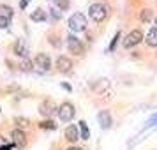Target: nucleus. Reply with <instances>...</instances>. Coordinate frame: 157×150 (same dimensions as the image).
<instances>
[{
  "mask_svg": "<svg viewBox=\"0 0 157 150\" xmlns=\"http://www.w3.org/2000/svg\"><path fill=\"white\" fill-rule=\"evenodd\" d=\"M48 41H50V44L53 46V48H60V46H62V43H60V37L55 36V34H50V36H48Z\"/></svg>",
  "mask_w": 157,
  "mask_h": 150,
  "instance_id": "18",
  "label": "nucleus"
},
{
  "mask_svg": "<svg viewBox=\"0 0 157 150\" xmlns=\"http://www.w3.org/2000/svg\"><path fill=\"white\" fill-rule=\"evenodd\" d=\"M29 2H30V0H21V4H20V7H21V9H25L27 6H29Z\"/></svg>",
  "mask_w": 157,
  "mask_h": 150,
  "instance_id": "26",
  "label": "nucleus"
},
{
  "mask_svg": "<svg viewBox=\"0 0 157 150\" xmlns=\"http://www.w3.org/2000/svg\"><path fill=\"white\" fill-rule=\"evenodd\" d=\"M14 124L18 125V129H21V127H29L30 120L29 118H25V117H14Z\"/></svg>",
  "mask_w": 157,
  "mask_h": 150,
  "instance_id": "16",
  "label": "nucleus"
},
{
  "mask_svg": "<svg viewBox=\"0 0 157 150\" xmlns=\"http://www.w3.org/2000/svg\"><path fill=\"white\" fill-rule=\"evenodd\" d=\"M65 140L67 141H78L79 140V131H78V125H74V124H71V125H67L65 127Z\"/></svg>",
  "mask_w": 157,
  "mask_h": 150,
  "instance_id": "8",
  "label": "nucleus"
},
{
  "mask_svg": "<svg viewBox=\"0 0 157 150\" xmlns=\"http://www.w3.org/2000/svg\"><path fill=\"white\" fill-rule=\"evenodd\" d=\"M72 67V60L67 57H58L57 58V69L60 72H69Z\"/></svg>",
  "mask_w": 157,
  "mask_h": 150,
  "instance_id": "11",
  "label": "nucleus"
},
{
  "mask_svg": "<svg viewBox=\"0 0 157 150\" xmlns=\"http://www.w3.org/2000/svg\"><path fill=\"white\" fill-rule=\"evenodd\" d=\"M74 113H76V110H74V106L71 102H62L57 108V115L62 122H71L74 118Z\"/></svg>",
  "mask_w": 157,
  "mask_h": 150,
  "instance_id": "2",
  "label": "nucleus"
},
{
  "mask_svg": "<svg viewBox=\"0 0 157 150\" xmlns=\"http://www.w3.org/2000/svg\"><path fill=\"white\" fill-rule=\"evenodd\" d=\"M36 65L41 71H50L51 67V58L46 53H37L36 55Z\"/></svg>",
  "mask_w": 157,
  "mask_h": 150,
  "instance_id": "6",
  "label": "nucleus"
},
{
  "mask_svg": "<svg viewBox=\"0 0 157 150\" xmlns=\"http://www.w3.org/2000/svg\"><path fill=\"white\" fill-rule=\"evenodd\" d=\"M55 110H57V106H55L51 101H43V102L39 104V113L44 115V117H51V115L55 113Z\"/></svg>",
  "mask_w": 157,
  "mask_h": 150,
  "instance_id": "9",
  "label": "nucleus"
},
{
  "mask_svg": "<svg viewBox=\"0 0 157 150\" xmlns=\"http://www.w3.org/2000/svg\"><path fill=\"white\" fill-rule=\"evenodd\" d=\"M11 138H13V143H14L18 148H23L27 145V136H25V133H23L21 129H14L11 133Z\"/></svg>",
  "mask_w": 157,
  "mask_h": 150,
  "instance_id": "7",
  "label": "nucleus"
},
{
  "mask_svg": "<svg viewBox=\"0 0 157 150\" xmlns=\"http://www.w3.org/2000/svg\"><path fill=\"white\" fill-rule=\"evenodd\" d=\"M79 129H81V136L79 138H83V140H88L90 138V131H88V127H86V122H79Z\"/></svg>",
  "mask_w": 157,
  "mask_h": 150,
  "instance_id": "17",
  "label": "nucleus"
},
{
  "mask_svg": "<svg viewBox=\"0 0 157 150\" xmlns=\"http://www.w3.org/2000/svg\"><path fill=\"white\" fill-rule=\"evenodd\" d=\"M67 150H83V148H79V147H69Z\"/></svg>",
  "mask_w": 157,
  "mask_h": 150,
  "instance_id": "27",
  "label": "nucleus"
},
{
  "mask_svg": "<svg viewBox=\"0 0 157 150\" xmlns=\"http://www.w3.org/2000/svg\"><path fill=\"white\" fill-rule=\"evenodd\" d=\"M13 16H14L13 7H9V6H6V4H0V18H4V20L11 21V20H13Z\"/></svg>",
  "mask_w": 157,
  "mask_h": 150,
  "instance_id": "14",
  "label": "nucleus"
},
{
  "mask_svg": "<svg viewBox=\"0 0 157 150\" xmlns=\"http://www.w3.org/2000/svg\"><path fill=\"white\" fill-rule=\"evenodd\" d=\"M51 16H53L55 20H58V18H60V13H58L57 9H51Z\"/></svg>",
  "mask_w": 157,
  "mask_h": 150,
  "instance_id": "25",
  "label": "nucleus"
},
{
  "mask_svg": "<svg viewBox=\"0 0 157 150\" xmlns=\"http://www.w3.org/2000/svg\"><path fill=\"white\" fill-rule=\"evenodd\" d=\"M141 39H143L141 30H132V32H129L127 37L124 39V48H132V46L141 43Z\"/></svg>",
  "mask_w": 157,
  "mask_h": 150,
  "instance_id": "5",
  "label": "nucleus"
},
{
  "mask_svg": "<svg viewBox=\"0 0 157 150\" xmlns=\"http://www.w3.org/2000/svg\"><path fill=\"white\" fill-rule=\"evenodd\" d=\"M39 127L41 129H55V124H53L51 120H44V122L39 124Z\"/></svg>",
  "mask_w": 157,
  "mask_h": 150,
  "instance_id": "21",
  "label": "nucleus"
},
{
  "mask_svg": "<svg viewBox=\"0 0 157 150\" xmlns=\"http://www.w3.org/2000/svg\"><path fill=\"white\" fill-rule=\"evenodd\" d=\"M88 14H90V18H92L94 21H104L108 16V7L104 6V4H92L90 7H88Z\"/></svg>",
  "mask_w": 157,
  "mask_h": 150,
  "instance_id": "1",
  "label": "nucleus"
},
{
  "mask_svg": "<svg viewBox=\"0 0 157 150\" xmlns=\"http://www.w3.org/2000/svg\"><path fill=\"white\" fill-rule=\"evenodd\" d=\"M14 55L16 57H21V58L29 57V50H27V44H25L23 39H18L14 43Z\"/></svg>",
  "mask_w": 157,
  "mask_h": 150,
  "instance_id": "10",
  "label": "nucleus"
},
{
  "mask_svg": "<svg viewBox=\"0 0 157 150\" xmlns=\"http://www.w3.org/2000/svg\"><path fill=\"white\" fill-rule=\"evenodd\" d=\"M140 20L145 21V23H148L150 20H152V11H150V9H143L141 13H140Z\"/></svg>",
  "mask_w": 157,
  "mask_h": 150,
  "instance_id": "19",
  "label": "nucleus"
},
{
  "mask_svg": "<svg viewBox=\"0 0 157 150\" xmlns=\"http://www.w3.org/2000/svg\"><path fill=\"white\" fill-rule=\"evenodd\" d=\"M20 67H21V71H32V62L25 58V60L21 62V65H20Z\"/></svg>",
  "mask_w": 157,
  "mask_h": 150,
  "instance_id": "22",
  "label": "nucleus"
},
{
  "mask_svg": "<svg viewBox=\"0 0 157 150\" xmlns=\"http://www.w3.org/2000/svg\"><path fill=\"white\" fill-rule=\"evenodd\" d=\"M118 39H120V32H117L113 37V41H111V44H109V51L115 50V46H117V43H118Z\"/></svg>",
  "mask_w": 157,
  "mask_h": 150,
  "instance_id": "23",
  "label": "nucleus"
},
{
  "mask_svg": "<svg viewBox=\"0 0 157 150\" xmlns=\"http://www.w3.org/2000/svg\"><path fill=\"white\" fill-rule=\"evenodd\" d=\"M9 23H11V21L4 20V18H0V29H7V27H9Z\"/></svg>",
  "mask_w": 157,
  "mask_h": 150,
  "instance_id": "24",
  "label": "nucleus"
},
{
  "mask_svg": "<svg viewBox=\"0 0 157 150\" xmlns=\"http://www.w3.org/2000/svg\"><path fill=\"white\" fill-rule=\"evenodd\" d=\"M145 41H147V44H148L150 48H157V29L155 27L148 30V34H147V37H145Z\"/></svg>",
  "mask_w": 157,
  "mask_h": 150,
  "instance_id": "13",
  "label": "nucleus"
},
{
  "mask_svg": "<svg viewBox=\"0 0 157 150\" xmlns=\"http://www.w3.org/2000/svg\"><path fill=\"white\" fill-rule=\"evenodd\" d=\"M69 29L72 32H83L86 29V18L81 13H74L69 18Z\"/></svg>",
  "mask_w": 157,
  "mask_h": 150,
  "instance_id": "3",
  "label": "nucleus"
},
{
  "mask_svg": "<svg viewBox=\"0 0 157 150\" xmlns=\"http://www.w3.org/2000/svg\"><path fill=\"white\" fill-rule=\"evenodd\" d=\"M46 18H48V14H46V11H43V9H36L32 13V21H36V23L46 21Z\"/></svg>",
  "mask_w": 157,
  "mask_h": 150,
  "instance_id": "15",
  "label": "nucleus"
},
{
  "mask_svg": "<svg viewBox=\"0 0 157 150\" xmlns=\"http://www.w3.org/2000/svg\"><path fill=\"white\" fill-rule=\"evenodd\" d=\"M67 46H69V51H71V53H74L76 57H81V55L85 53V46L81 44V41H79L78 37L72 36V34L67 37Z\"/></svg>",
  "mask_w": 157,
  "mask_h": 150,
  "instance_id": "4",
  "label": "nucleus"
},
{
  "mask_svg": "<svg viewBox=\"0 0 157 150\" xmlns=\"http://www.w3.org/2000/svg\"><path fill=\"white\" fill-rule=\"evenodd\" d=\"M97 118H99V124H101V127L102 129H109L111 127V117H109V113L108 111H101L99 115H97Z\"/></svg>",
  "mask_w": 157,
  "mask_h": 150,
  "instance_id": "12",
  "label": "nucleus"
},
{
  "mask_svg": "<svg viewBox=\"0 0 157 150\" xmlns=\"http://www.w3.org/2000/svg\"><path fill=\"white\" fill-rule=\"evenodd\" d=\"M57 7H60V11H67L69 9V0H55Z\"/></svg>",
  "mask_w": 157,
  "mask_h": 150,
  "instance_id": "20",
  "label": "nucleus"
},
{
  "mask_svg": "<svg viewBox=\"0 0 157 150\" xmlns=\"http://www.w3.org/2000/svg\"><path fill=\"white\" fill-rule=\"evenodd\" d=\"M155 25H157V18H155ZM155 29H157V27H155Z\"/></svg>",
  "mask_w": 157,
  "mask_h": 150,
  "instance_id": "28",
  "label": "nucleus"
}]
</instances>
